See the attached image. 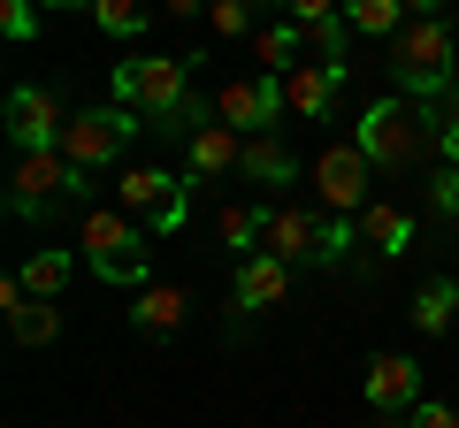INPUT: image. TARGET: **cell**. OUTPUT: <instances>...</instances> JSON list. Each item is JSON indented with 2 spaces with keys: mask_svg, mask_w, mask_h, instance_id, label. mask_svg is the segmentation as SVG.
<instances>
[{
  "mask_svg": "<svg viewBox=\"0 0 459 428\" xmlns=\"http://www.w3.org/2000/svg\"><path fill=\"white\" fill-rule=\"evenodd\" d=\"M429 123H437V107H421V99L398 92V99H376V107L352 123V146H360L376 168H413L429 146H437V138H429Z\"/></svg>",
  "mask_w": 459,
  "mask_h": 428,
  "instance_id": "277c9868",
  "label": "cell"
},
{
  "mask_svg": "<svg viewBox=\"0 0 459 428\" xmlns=\"http://www.w3.org/2000/svg\"><path fill=\"white\" fill-rule=\"evenodd\" d=\"M62 131H69V116H62L54 92H39V84H16L8 92V138L23 153H62Z\"/></svg>",
  "mask_w": 459,
  "mask_h": 428,
  "instance_id": "30bf717a",
  "label": "cell"
},
{
  "mask_svg": "<svg viewBox=\"0 0 459 428\" xmlns=\"http://www.w3.org/2000/svg\"><path fill=\"white\" fill-rule=\"evenodd\" d=\"M238 176H253V184H299V153L283 146L276 131H261V138H246V153H238Z\"/></svg>",
  "mask_w": 459,
  "mask_h": 428,
  "instance_id": "e0dca14e",
  "label": "cell"
},
{
  "mask_svg": "<svg viewBox=\"0 0 459 428\" xmlns=\"http://www.w3.org/2000/svg\"><path fill=\"white\" fill-rule=\"evenodd\" d=\"M291 116V92H283V77H268V69H253V77H230L222 92H214V123H230V131H276V123Z\"/></svg>",
  "mask_w": 459,
  "mask_h": 428,
  "instance_id": "52a82bcc",
  "label": "cell"
},
{
  "mask_svg": "<svg viewBox=\"0 0 459 428\" xmlns=\"http://www.w3.org/2000/svg\"><path fill=\"white\" fill-rule=\"evenodd\" d=\"M115 107H131V116L161 123V131H199V107L192 99V54H138V62L115 69Z\"/></svg>",
  "mask_w": 459,
  "mask_h": 428,
  "instance_id": "6da1fadb",
  "label": "cell"
},
{
  "mask_svg": "<svg viewBox=\"0 0 459 428\" xmlns=\"http://www.w3.org/2000/svg\"><path fill=\"white\" fill-rule=\"evenodd\" d=\"M314 192H322L329 214H360L368 199H376V161H368L360 146H329L322 161H314Z\"/></svg>",
  "mask_w": 459,
  "mask_h": 428,
  "instance_id": "9c48e42d",
  "label": "cell"
},
{
  "mask_svg": "<svg viewBox=\"0 0 459 428\" xmlns=\"http://www.w3.org/2000/svg\"><path fill=\"white\" fill-rule=\"evenodd\" d=\"M452 313H459V283L452 276H429L421 291H413V330H421V337H444V330H452Z\"/></svg>",
  "mask_w": 459,
  "mask_h": 428,
  "instance_id": "ffe728a7",
  "label": "cell"
},
{
  "mask_svg": "<svg viewBox=\"0 0 459 428\" xmlns=\"http://www.w3.org/2000/svg\"><path fill=\"white\" fill-rule=\"evenodd\" d=\"M406 16H444V0H406Z\"/></svg>",
  "mask_w": 459,
  "mask_h": 428,
  "instance_id": "d6a6232c",
  "label": "cell"
},
{
  "mask_svg": "<svg viewBox=\"0 0 459 428\" xmlns=\"http://www.w3.org/2000/svg\"><path fill=\"white\" fill-rule=\"evenodd\" d=\"M283 16L291 23H329V16H344V0H283Z\"/></svg>",
  "mask_w": 459,
  "mask_h": 428,
  "instance_id": "4dcf8cb0",
  "label": "cell"
},
{
  "mask_svg": "<svg viewBox=\"0 0 459 428\" xmlns=\"http://www.w3.org/2000/svg\"><path fill=\"white\" fill-rule=\"evenodd\" d=\"M307 47L322 54V62H344V54H352V23H344V16H329V23H307Z\"/></svg>",
  "mask_w": 459,
  "mask_h": 428,
  "instance_id": "484cf974",
  "label": "cell"
},
{
  "mask_svg": "<svg viewBox=\"0 0 459 428\" xmlns=\"http://www.w3.org/2000/svg\"><path fill=\"white\" fill-rule=\"evenodd\" d=\"M452 84H459V62H452Z\"/></svg>",
  "mask_w": 459,
  "mask_h": 428,
  "instance_id": "e575fe53",
  "label": "cell"
},
{
  "mask_svg": "<svg viewBox=\"0 0 459 428\" xmlns=\"http://www.w3.org/2000/svg\"><path fill=\"white\" fill-rule=\"evenodd\" d=\"M344 23L360 39H398L413 16H406V0H344Z\"/></svg>",
  "mask_w": 459,
  "mask_h": 428,
  "instance_id": "7402d4cb",
  "label": "cell"
},
{
  "mask_svg": "<svg viewBox=\"0 0 459 428\" xmlns=\"http://www.w3.org/2000/svg\"><path fill=\"white\" fill-rule=\"evenodd\" d=\"M77 192H84V168L69 161V153H23L16 176H8V214H16V222H47V214L69 207Z\"/></svg>",
  "mask_w": 459,
  "mask_h": 428,
  "instance_id": "5b68a950",
  "label": "cell"
},
{
  "mask_svg": "<svg viewBox=\"0 0 459 428\" xmlns=\"http://www.w3.org/2000/svg\"><path fill=\"white\" fill-rule=\"evenodd\" d=\"M452 62H459V39L444 16H413L406 31L391 39V77L406 99H421V107H437L444 92H452Z\"/></svg>",
  "mask_w": 459,
  "mask_h": 428,
  "instance_id": "7a4b0ae2",
  "label": "cell"
},
{
  "mask_svg": "<svg viewBox=\"0 0 459 428\" xmlns=\"http://www.w3.org/2000/svg\"><path fill=\"white\" fill-rule=\"evenodd\" d=\"M360 398H368L376 413H413V406H421V367H413L406 352H383V360H368Z\"/></svg>",
  "mask_w": 459,
  "mask_h": 428,
  "instance_id": "4fadbf2b",
  "label": "cell"
},
{
  "mask_svg": "<svg viewBox=\"0 0 459 428\" xmlns=\"http://www.w3.org/2000/svg\"><path fill=\"white\" fill-rule=\"evenodd\" d=\"M184 306H192V298H184L177 283H146V291H138V306H131V321H138L146 337H169V330L184 321Z\"/></svg>",
  "mask_w": 459,
  "mask_h": 428,
  "instance_id": "d6986e66",
  "label": "cell"
},
{
  "mask_svg": "<svg viewBox=\"0 0 459 428\" xmlns=\"http://www.w3.org/2000/svg\"><path fill=\"white\" fill-rule=\"evenodd\" d=\"M406 428H459V413L444 406V398H421V406L406 413Z\"/></svg>",
  "mask_w": 459,
  "mask_h": 428,
  "instance_id": "f546056e",
  "label": "cell"
},
{
  "mask_svg": "<svg viewBox=\"0 0 459 428\" xmlns=\"http://www.w3.org/2000/svg\"><path fill=\"white\" fill-rule=\"evenodd\" d=\"M360 245L376 253V261H398V253H413V214L391 207V199H368L360 207Z\"/></svg>",
  "mask_w": 459,
  "mask_h": 428,
  "instance_id": "9a60e30c",
  "label": "cell"
},
{
  "mask_svg": "<svg viewBox=\"0 0 459 428\" xmlns=\"http://www.w3.org/2000/svg\"><path fill=\"white\" fill-rule=\"evenodd\" d=\"M16 276H23V291H31V298H62V291H69V276H77V261H69L62 245H39L31 261L16 268Z\"/></svg>",
  "mask_w": 459,
  "mask_h": 428,
  "instance_id": "44dd1931",
  "label": "cell"
},
{
  "mask_svg": "<svg viewBox=\"0 0 459 428\" xmlns=\"http://www.w3.org/2000/svg\"><path fill=\"white\" fill-rule=\"evenodd\" d=\"M115 207L138 214L153 237H177L184 214H192V176H169V168H123V176H115Z\"/></svg>",
  "mask_w": 459,
  "mask_h": 428,
  "instance_id": "8992f818",
  "label": "cell"
},
{
  "mask_svg": "<svg viewBox=\"0 0 459 428\" xmlns=\"http://www.w3.org/2000/svg\"><path fill=\"white\" fill-rule=\"evenodd\" d=\"M207 23H214L222 39H246V31H253V8H246V0H214V8H207Z\"/></svg>",
  "mask_w": 459,
  "mask_h": 428,
  "instance_id": "83f0119b",
  "label": "cell"
},
{
  "mask_svg": "<svg viewBox=\"0 0 459 428\" xmlns=\"http://www.w3.org/2000/svg\"><path fill=\"white\" fill-rule=\"evenodd\" d=\"M8 330H16V345H54L62 337V306L54 298H23V306H8Z\"/></svg>",
  "mask_w": 459,
  "mask_h": 428,
  "instance_id": "603a6c76",
  "label": "cell"
},
{
  "mask_svg": "<svg viewBox=\"0 0 459 428\" xmlns=\"http://www.w3.org/2000/svg\"><path fill=\"white\" fill-rule=\"evenodd\" d=\"M261 253H276V261H314V268H329V222H314L307 207H268Z\"/></svg>",
  "mask_w": 459,
  "mask_h": 428,
  "instance_id": "8fae6325",
  "label": "cell"
},
{
  "mask_svg": "<svg viewBox=\"0 0 459 428\" xmlns=\"http://www.w3.org/2000/svg\"><path fill=\"white\" fill-rule=\"evenodd\" d=\"M84 268L100 283H123V291H146V268H153V245H146V222L123 207H92L84 214Z\"/></svg>",
  "mask_w": 459,
  "mask_h": 428,
  "instance_id": "3957f363",
  "label": "cell"
},
{
  "mask_svg": "<svg viewBox=\"0 0 459 428\" xmlns=\"http://www.w3.org/2000/svg\"><path fill=\"white\" fill-rule=\"evenodd\" d=\"M444 99H452V116H444V107H437V153H444V161L459 168V84H452V92H444Z\"/></svg>",
  "mask_w": 459,
  "mask_h": 428,
  "instance_id": "f1b7e54d",
  "label": "cell"
},
{
  "mask_svg": "<svg viewBox=\"0 0 459 428\" xmlns=\"http://www.w3.org/2000/svg\"><path fill=\"white\" fill-rule=\"evenodd\" d=\"M437 214H459V168L444 161V176H437Z\"/></svg>",
  "mask_w": 459,
  "mask_h": 428,
  "instance_id": "1f68e13d",
  "label": "cell"
},
{
  "mask_svg": "<svg viewBox=\"0 0 459 428\" xmlns=\"http://www.w3.org/2000/svg\"><path fill=\"white\" fill-rule=\"evenodd\" d=\"M131 131H138V116H131V107H84V116H69L62 153L84 168V176H92V168H115V161H123Z\"/></svg>",
  "mask_w": 459,
  "mask_h": 428,
  "instance_id": "ba28073f",
  "label": "cell"
},
{
  "mask_svg": "<svg viewBox=\"0 0 459 428\" xmlns=\"http://www.w3.org/2000/svg\"><path fill=\"white\" fill-rule=\"evenodd\" d=\"M344 69H352V62H299L291 77H283V92H291V116H299V123H322V116H329V99L344 92Z\"/></svg>",
  "mask_w": 459,
  "mask_h": 428,
  "instance_id": "5bb4252c",
  "label": "cell"
},
{
  "mask_svg": "<svg viewBox=\"0 0 459 428\" xmlns=\"http://www.w3.org/2000/svg\"><path fill=\"white\" fill-rule=\"evenodd\" d=\"M238 153H246V131H230V123H199V131H192V168H184V176H192V184L230 176Z\"/></svg>",
  "mask_w": 459,
  "mask_h": 428,
  "instance_id": "2e32d148",
  "label": "cell"
},
{
  "mask_svg": "<svg viewBox=\"0 0 459 428\" xmlns=\"http://www.w3.org/2000/svg\"><path fill=\"white\" fill-rule=\"evenodd\" d=\"M261 230H268V207H222V245L246 261V253H261Z\"/></svg>",
  "mask_w": 459,
  "mask_h": 428,
  "instance_id": "d4e9b609",
  "label": "cell"
},
{
  "mask_svg": "<svg viewBox=\"0 0 459 428\" xmlns=\"http://www.w3.org/2000/svg\"><path fill=\"white\" fill-rule=\"evenodd\" d=\"M0 31H8V39L23 47V39L39 31V0H0Z\"/></svg>",
  "mask_w": 459,
  "mask_h": 428,
  "instance_id": "4316f807",
  "label": "cell"
},
{
  "mask_svg": "<svg viewBox=\"0 0 459 428\" xmlns=\"http://www.w3.org/2000/svg\"><path fill=\"white\" fill-rule=\"evenodd\" d=\"M253 54H261V69L268 77H291L299 69V54H307V23H268V31H253Z\"/></svg>",
  "mask_w": 459,
  "mask_h": 428,
  "instance_id": "ac0fdd59",
  "label": "cell"
},
{
  "mask_svg": "<svg viewBox=\"0 0 459 428\" xmlns=\"http://www.w3.org/2000/svg\"><path fill=\"white\" fill-rule=\"evenodd\" d=\"M92 23H100L108 39H146L153 0H92Z\"/></svg>",
  "mask_w": 459,
  "mask_h": 428,
  "instance_id": "cb8c5ba5",
  "label": "cell"
},
{
  "mask_svg": "<svg viewBox=\"0 0 459 428\" xmlns=\"http://www.w3.org/2000/svg\"><path fill=\"white\" fill-rule=\"evenodd\" d=\"M47 8H92V0H47Z\"/></svg>",
  "mask_w": 459,
  "mask_h": 428,
  "instance_id": "836d02e7",
  "label": "cell"
},
{
  "mask_svg": "<svg viewBox=\"0 0 459 428\" xmlns=\"http://www.w3.org/2000/svg\"><path fill=\"white\" fill-rule=\"evenodd\" d=\"M291 298V261H276V253H246V261L230 268V306L238 313H268Z\"/></svg>",
  "mask_w": 459,
  "mask_h": 428,
  "instance_id": "7c38bea8",
  "label": "cell"
}]
</instances>
